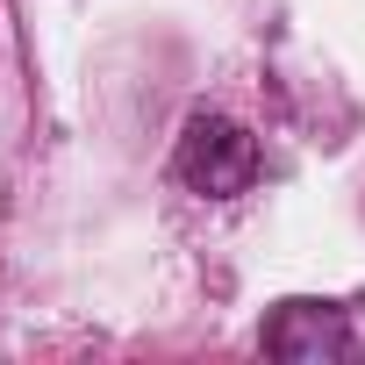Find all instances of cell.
<instances>
[{
  "label": "cell",
  "instance_id": "cell-1",
  "mask_svg": "<svg viewBox=\"0 0 365 365\" xmlns=\"http://www.w3.org/2000/svg\"><path fill=\"white\" fill-rule=\"evenodd\" d=\"M172 172H179V187L201 194V201H237L251 194V179H258V136L230 115H187V129H179V150H172Z\"/></svg>",
  "mask_w": 365,
  "mask_h": 365
},
{
  "label": "cell",
  "instance_id": "cell-2",
  "mask_svg": "<svg viewBox=\"0 0 365 365\" xmlns=\"http://www.w3.org/2000/svg\"><path fill=\"white\" fill-rule=\"evenodd\" d=\"M258 344H265V358H287V365H344L365 351L351 329V308H336V301H279Z\"/></svg>",
  "mask_w": 365,
  "mask_h": 365
}]
</instances>
